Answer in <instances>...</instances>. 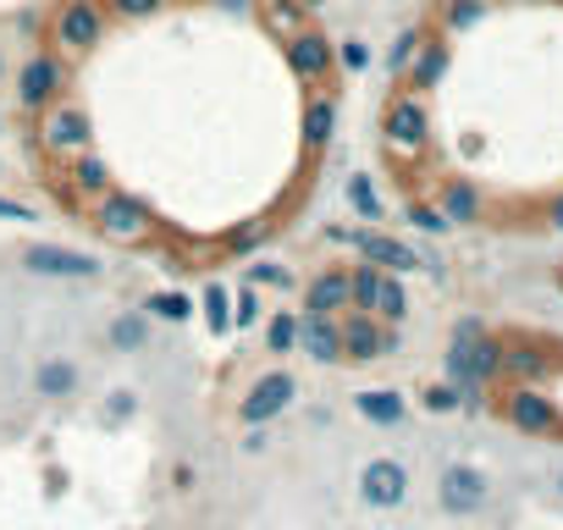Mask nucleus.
Listing matches in <instances>:
<instances>
[{"mask_svg":"<svg viewBox=\"0 0 563 530\" xmlns=\"http://www.w3.org/2000/svg\"><path fill=\"white\" fill-rule=\"evenodd\" d=\"M294 7H299V12H321V7H327V0H294Z\"/></svg>","mask_w":563,"mask_h":530,"instance_id":"46","label":"nucleus"},{"mask_svg":"<svg viewBox=\"0 0 563 530\" xmlns=\"http://www.w3.org/2000/svg\"><path fill=\"white\" fill-rule=\"evenodd\" d=\"M95 227L111 243H144L155 232V210H150V199H139L128 188H111V194L95 199Z\"/></svg>","mask_w":563,"mask_h":530,"instance_id":"5","label":"nucleus"},{"mask_svg":"<svg viewBox=\"0 0 563 530\" xmlns=\"http://www.w3.org/2000/svg\"><path fill=\"white\" fill-rule=\"evenodd\" d=\"M382 139H387V150H398V155H420V150L431 144L426 100H420V95H393L387 111H382Z\"/></svg>","mask_w":563,"mask_h":530,"instance_id":"8","label":"nucleus"},{"mask_svg":"<svg viewBox=\"0 0 563 530\" xmlns=\"http://www.w3.org/2000/svg\"><path fill=\"white\" fill-rule=\"evenodd\" d=\"M437 210H442L453 227H470V221H481V188H475L470 177H448L442 194H437Z\"/></svg>","mask_w":563,"mask_h":530,"instance_id":"21","label":"nucleus"},{"mask_svg":"<svg viewBox=\"0 0 563 530\" xmlns=\"http://www.w3.org/2000/svg\"><path fill=\"white\" fill-rule=\"evenodd\" d=\"M371 316H376V321H387V327H398V321L409 316V288H404V277H393V272H382V283H376V305H371Z\"/></svg>","mask_w":563,"mask_h":530,"instance_id":"24","label":"nucleus"},{"mask_svg":"<svg viewBox=\"0 0 563 530\" xmlns=\"http://www.w3.org/2000/svg\"><path fill=\"white\" fill-rule=\"evenodd\" d=\"M332 133H338V100H332L327 89H316V95L305 100V117H299V139H305V150H310V155H321V150L332 144Z\"/></svg>","mask_w":563,"mask_h":530,"instance_id":"18","label":"nucleus"},{"mask_svg":"<svg viewBox=\"0 0 563 530\" xmlns=\"http://www.w3.org/2000/svg\"><path fill=\"white\" fill-rule=\"evenodd\" d=\"M558 492H563V470H558Z\"/></svg>","mask_w":563,"mask_h":530,"instance_id":"49","label":"nucleus"},{"mask_svg":"<svg viewBox=\"0 0 563 530\" xmlns=\"http://www.w3.org/2000/svg\"><path fill=\"white\" fill-rule=\"evenodd\" d=\"M305 316H349V272L343 265H327L305 283Z\"/></svg>","mask_w":563,"mask_h":530,"instance_id":"15","label":"nucleus"},{"mask_svg":"<svg viewBox=\"0 0 563 530\" xmlns=\"http://www.w3.org/2000/svg\"><path fill=\"white\" fill-rule=\"evenodd\" d=\"M78 387H84L78 360H67V354H45V360L34 365V393H40V398L67 404V398H78Z\"/></svg>","mask_w":563,"mask_h":530,"instance_id":"17","label":"nucleus"},{"mask_svg":"<svg viewBox=\"0 0 563 530\" xmlns=\"http://www.w3.org/2000/svg\"><path fill=\"white\" fill-rule=\"evenodd\" d=\"M194 310H199V305H194L188 294H177V288H161V294L144 299V316H150V321H166V327H183Z\"/></svg>","mask_w":563,"mask_h":530,"instance_id":"25","label":"nucleus"},{"mask_svg":"<svg viewBox=\"0 0 563 530\" xmlns=\"http://www.w3.org/2000/svg\"><path fill=\"white\" fill-rule=\"evenodd\" d=\"M111 29V12H106V0H62V12L51 23V45L56 56H89Z\"/></svg>","mask_w":563,"mask_h":530,"instance_id":"3","label":"nucleus"},{"mask_svg":"<svg viewBox=\"0 0 563 530\" xmlns=\"http://www.w3.org/2000/svg\"><path fill=\"white\" fill-rule=\"evenodd\" d=\"M249 283L260 288H294V272H282V265H271V260H260V265H249Z\"/></svg>","mask_w":563,"mask_h":530,"instance_id":"39","label":"nucleus"},{"mask_svg":"<svg viewBox=\"0 0 563 530\" xmlns=\"http://www.w3.org/2000/svg\"><path fill=\"white\" fill-rule=\"evenodd\" d=\"M133 415H139V393H133V387H117V393L106 398V420L122 426V420H133Z\"/></svg>","mask_w":563,"mask_h":530,"instance_id":"37","label":"nucleus"},{"mask_svg":"<svg viewBox=\"0 0 563 530\" xmlns=\"http://www.w3.org/2000/svg\"><path fill=\"white\" fill-rule=\"evenodd\" d=\"M299 354L310 365H343V332L332 316H299Z\"/></svg>","mask_w":563,"mask_h":530,"instance_id":"16","label":"nucleus"},{"mask_svg":"<svg viewBox=\"0 0 563 530\" xmlns=\"http://www.w3.org/2000/svg\"><path fill=\"white\" fill-rule=\"evenodd\" d=\"M420 409H426V415H453V409H464V393H459L453 382H431V387L420 393Z\"/></svg>","mask_w":563,"mask_h":530,"instance_id":"33","label":"nucleus"},{"mask_svg":"<svg viewBox=\"0 0 563 530\" xmlns=\"http://www.w3.org/2000/svg\"><path fill=\"white\" fill-rule=\"evenodd\" d=\"M199 316H205V332H210V338H227V332H232V294H227L221 283H210V288L199 294Z\"/></svg>","mask_w":563,"mask_h":530,"instance_id":"26","label":"nucleus"},{"mask_svg":"<svg viewBox=\"0 0 563 530\" xmlns=\"http://www.w3.org/2000/svg\"><path fill=\"white\" fill-rule=\"evenodd\" d=\"M260 238H265V221H243V227H238V232L227 238V249H232V254H249V249H254Z\"/></svg>","mask_w":563,"mask_h":530,"instance_id":"40","label":"nucleus"},{"mask_svg":"<svg viewBox=\"0 0 563 530\" xmlns=\"http://www.w3.org/2000/svg\"><path fill=\"white\" fill-rule=\"evenodd\" d=\"M265 448H271L265 426H249V431H243V453H265Z\"/></svg>","mask_w":563,"mask_h":530,"instance_id":"43","label":"nucleus"},{"mask_svg":"<svg viewBox=\"0 0 563 530\" xmlns=\"http://www.w3.org/2000/svg\"><path fill=\"white\" fill-rule=\"evenodd\" d=\"M360 503H365V508H382V514L404 508V503H409V470H404L398 459H371V464L360 470Z\"/></svg>","mask_w":563,"mask_h":530,"instance_id":"13","label":"nucleus"},{"mask_svg":"<svg viewBox=\"0 0 563 530\" xmlns=\"http://www.w3.org/2000/svg\"><path fill=\"white\" fill-rule=\"evenodd\" d=\"M265 7V29L276 34V40H294L299 29H305V12L294 7V0H260Z\"/></svg>","mask_w":563,"mask_h":530,"instance_id":"30","label":"nucleus"},{"mask_svg":"<svg viewBox=\"0 0 563 530\" xmlns=\"http://www.w3.org/2000/svg\"><path fill=\"white\" fill-rule=\"evenodd\" d=\"M503 415H508V426L525 431V437H547V431H558V404H552L541 387H514V393L503 398Z\"/></svg>","mask_w":563,"mask_h":530,"instance_id":"14","label":"nucleus"},{"mask_svg":"<svg viewBox=\"0 0 563 530\" xmlns=\"http://www.w3.org/2000/svg\"><path fill=\"white\" fill-rule=\"evenodd\" d=\"M18 34L34 40V34H40V12H23V18H18Z\"/></svg>","mask_w":563,"mask_h":530,"instance_id":"44","label":"nucleus"},{"mask_svg":"<svg viewBox=\"0 0 563 530\" xmlns=\"http://www.w3.org/2000/svg\"><path fill=\"white\" fill-rule=\"evenodd\" d=\"M497 371H503V343L481 321H459L448 343V382L464 393V409H481V393Z\"/></svg>","mask_w":563,"mask_h":530,"instance_id":"1","label":"nucleus"},{"mask_svg":"<svg viewBox=\"0 0 563 530\" xmlns=\"http://www.w3.org/2000/svg\"><path fill=\"white\" fill-rule=\"evenodd\" d=\"M547 227H558V232H563V194L547 205Z\"/></svg>","mask_w":563,"mask_h":530,"instance_id":"45","label":"nucleus"},{"mask_svg":"<svg viewBox=\"0 0 563 530\" xmlns=\"http://www.w3.org/2000/svg\"><path fill=\"white\" fill-rule=\"evenodd\" d=\"M332 62H338L349 78H360V73H371V45H365V40H343V45H332Z\"/></svg>","mask_w":563,"mask_h":530,"instance_id":"34","label":"nucleus"},{"mask_svg":"<svg viewBox=\"0 0 563 530\" xmlns=\"http://www.w3.org/2000/svg\"><path fill=\"white\" fill-rule=\"evenodd\" d=\"M420 45H426V34H420V29H404V34L393 40V51H387V73H393V78H404Z\"/></svg>","mask_w":563,"mask_h":530,"instance_id":"32","label":"nucleus"},{"mask_svg":"<svg viewBox=\"0 0 563 530\" xmlns=\"http://www.w3.org/2000/svg\"><path fill=\"white\" fill-rule=\"evenodd\" d=\"M299 349V316L294 310H276L265 321V354H294Z\"/></svg>","mask_w":563,"mask_h":530,"instance_id":"29","label":"nucleus"},{"mask_svg":"<svg viewBox=\"0 0 563 530\" xmlns=\"http://www.w3.org/2000/svg\"><path fill=\"white\" fill-rule=\"evenodd\" d=\"M282 56H288L294 78L310 84V89H321V84L332 78V67H338V62H332V40H327L321 29H310V23H305L294 40H282Z\"/></svg>","mask_w":563,"mask_h":530,"instance_id":"12","label":"nucleus"},{"mask_svg":"<svg viewBox=\"0 0 563 530\" xmlns=\"http://www.w3.org/2000/svg\"><path fill=\"white\" fill-rule=\"evenodd\" d=\"M486 497H492V481H486V470H475V464H448V470L437 475V503H442V514H453V519L481 514Z\"/></svg>","mask_w":563,"mask_h":530,"instance_id":"10","label":"nucleus"},{"mask_svg":"<svg viewBox=\"0 0 563 530\" xmlns=\"http://www.w3.org/2000/svg\"><path fill=\"white\" fill-rule=\"evenodd\" d=\"M541 354L536 349H503V371H514V376H541Z\"/></svg>","mask_w":563,"mask_h":530,"instance_id":"36","label":"nucleus"},{"mask_svg":"<svg viewBox=\"0 0 563 530\" xmlns=\"http://www.w3.org/2000/svg\"><path fill=\"white\" fill-rule=\"evenodd\" d=\"M23 272L51 277V283H95L100 260L89 249H67V243H29L23 249Z\"/></svg>","mask_w":563,"mask_h":530,"instance_id":"7","label":"nucleus"},{"mask_svg":"<svg viewBox=\"0 0 563 530\" xmlns=\"http://www.w3.org/2000/svg\"><path fill=\"white\" fill-rule=\"evenodd\" d=\"M40 150L56 155V161L89 155V150H95V122H89V111L73 106V100H56V106L40 117Z\"/></svg>","mask_w":563,"mask_h":530,"instance_id":"4","label":"nucleus"},{"mask_svg":"<svg viewBox=\"0 0 563 530\" xmlns=\"http://www.w3.org/2000/svg\"><path fill=\"white\" fill-rule=\"evenodd\" d=\"M0 84H7V51H0Z\"/></svg>","mask_w":563,"mask_h":530,"instance_id":"47","label":"nucleus"},{"mask_svg":"<svg viewBox=\"0 0 563 530\" xmlns=\"http://www.w3.org/2000/svg\"><path fill=\"white\" fill-rule=\"evenodd\" d=\"M332 238L349 243V249H360V260L376 265V272H393V277L420 272V249H409V243L393 238V232H376V227H354V232H343V227H332Z\"/></svg>","mask_w":563,"mask_h":530,"instance_id":"6","label":"nucleus"},{"mask_svg":"<svg viewBox=\"0 0 563 530\" xmlns=\"http://www.w3.org/2000/svg\"><path fill=\"white\" fill-rule=\"evenodd\" d=\"M343 194H349V210H354L360 221H382V194H376L371 172H349Z\"/></svg>","mask_w":563,"mask_h":530,"instance_id":"27","label":"nucleus"},{"mask_svg":"<svg viewBox=\"0 0 563 530\" xmlns=\"http://www.w3.org/2000/svg\"><path fill=\"white\" fill-rule=\"evenodd\" d=\"M448 62H453V51H448V45H437V40H426V45L415 51L409 73H404L409 95H431V89H437V84L448 78Z\"/></svg>","mask_w":563,"mask_h":530,"instance_id":"19","label":"nucleus"},{"mask_svg":"<svg viewBox=\"0 0 563 530\" xmlns=\"http://www.w3.org/2000/svg\"><path fill=\"white\" fill-rule=\"evenodd\" d=\"M486 12H492V0H442V29L448 34H470V29L486 23Z\"/></svg>","mask_w":563,"mask_h":530,"instance_id":"28","label":"nucleus"},{"mask_svg":"<svg viewBox=\"0 0 563 530\" xmlns=\"http://www.w3.org/2000/svg\"><path fill=\"white\" fill-rule=\"evenodd\" d=\"M216 12H221V18H254L260 0H216Z\"/></svg>","mask_w":563,"mask_h":530,"instance_id":"42","label":"nucleus"},{"mask_svg":"<svg viewBox=\"0 0 563 530\" xmlns=\"http://www.w3.org/2000/svg\"><path fill=\"white\" fill-rule=\"evenodd\" d=\"M294 398H299V382H294V371H265L249 393H243V404H238V420L243 426H271L276 415H288L294 409Z\"/></svg>","mask_w":563,"mask_h":530,"instance_id":"9","label":"nucleus"},{"mask_svg":"<svg viewBox=\"0 0 563 530\" xmlns=\"http://www.w3.org/2000/svg\"><path fill=\"white\" fill-rule=\"evenodd\" d=\"M354 415L371 426H398L409 415V398L398 387H365V393H354Z\"/></svg>","mask_w":563,"mask_h":530,"instance_id":"20","label":"nucleus"},{"mask_svg":"<svg viewBox=\"0 0 563 530\" xmlns=\"http://www.w3.org/2000/svg\"><path fill=\"white\" fill-rule=\"evenodd\" d=\"M409 221H415L420 232H431V238H442V232L453 227V221H448V216H442L437 205H409Z\"/></svg>","mask_w":563,"mask_h":530,"instance_id":"38","label":"nucleus"},{"mask_svg":"<svg viewBox=\"0 0 563 530\" xmlns=\"http://www.w3.org/2000/svg\"><path fill=\"white\" fill-rule=\"evenodd\" d=\"M338 332H343V360L349 365H371V360H387L398 354V327L387 332L376 316H338Z\"/></svg>","mask_w":563,"mask_h":530,"instance_id":"11","label":"nucleus"},{"mask_svg":"<svg viewBox=\"0 0 563 530\" xmlns=\"http://www.w3.org/2000/svg\"><path fill=\"white\" fill-rule=\"evenodd\" d=\"M106 12H111L117 23H150V18L166 12V0H106Z\"/></svg>","mask_w":563,"mask_h":530,"instance_id":"31","label":"nucleus"},{"mask_svg":"<svg viewBox=\"0 0 563 530\" xmlns=\"http://www.w3.org/2000/svg\"><path fill=\"white\" fill-rule=\"evenodd\" d=\"M12 95L29 117H45L56 100H67V56L56 51H29L18 78H12Z\"/></svg>","mask_w":563,"mask_h":530,"instance_id":"2","label":"nucleus"},{"mask_svg":"<svg viewBox=\"0 0 563 530\" xmlns=\"http://www.w3.org/2000/svg\"><path fill=\"white\" fill-rule=\"evenodd\" d=\"M150 332H155V321H150L144 310H122V316L106 327V343H111L117 354H144V349H150Z\"/></svg>","mask_w":563,"mask_h":530,"instance_id":"22","label":"nucleus"},{"mask_svg":"<svg viewBox=\"0 0 563 530\" xmlns=\"http://www.w3.org/2000/svg\"><path fill=\"white\" fill-rule=\"evenodd\" d=\"M67 177H73V194H84V199H100V194H111V166H106L95 150H89V155H78Z\"/></svg>","mask_w":563,"mask_h":530,"instance_id":"23","label":"nucleus"},{"mask_svg":"<svg viewBox=\"0 0 563 530\" xmlns=\"http://www.w3.org/2000/svg\"><path fill=\"white\" fill-rule=\"evenodd\" d=\"M0 139H7V111H0Z\"/></svg>","mask_w":563,"mask_h":530,"instance_id":"48","label":"nucleus"},{"mask_svg":"<svg viewBox=\"0 0 563 530\" xmlns=\"http://www.w3.org/2000/svg\"><path fill=\"white\" fill-rule=\"evenodd\" d=\"M254 321H260V294H254V288L232 294V332H243V327H254Z\"/></svg>","mask_w":563,"mask_h":530,"instance_id":"35","label":"nucleus"},{"mask_svg":"<svg viewBox=\"0 0 563 530\" xmlns=\"http://www.w3.org/2000/svg\"><path fill=\"white\" fill-rule=\"evenodd\" d=\"M0 221H18V227H34L40 216H34V205H23V199H7V194H0Z\"/></svg>","mask_w":563,"mask_h":530,"instance_id":"41","label":"nucleus"}]
</instances>
